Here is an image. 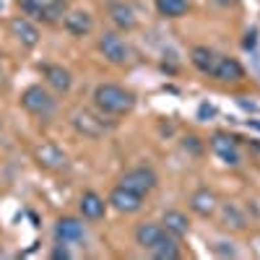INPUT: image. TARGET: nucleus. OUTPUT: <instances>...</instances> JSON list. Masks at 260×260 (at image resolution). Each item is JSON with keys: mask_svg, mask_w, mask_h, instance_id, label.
Wrapping results in <instances>:
<instances>
[{"mask_svg": "<svg viewBox=\"0 0 260 260\" xmlns=\"http://www.w3.org/2000/svg\"><path fill=\"white\" fill-rule=\"evenodd\" d=\"M216 216H219V224L224 229H232V232H242L247 226V216L245 211L237 206V203H219V211H216Z\"/></svg>", "mask_w": 260, "mask_h": 260, "instance_id": "18", "label": "nucleus"}, {"mask_svg": "<svg viewBox=\"0 0 260 260\" xmlns=\"http://www.w3.org/2000/svg\"><path fill=\"white\" fill-rule=\"evenodd\" d=\"M21 16L42 24H57L68 13V0H16Z\"/></svg>", "mask_w": 260, "mask_h": 260, "instance_id": "2", "label": "nucleus"}, {"mask_svg": "<svg viewBox=\"0 0 260 260\" xmlns=\"http://www.w3.org/2000/svg\"><path fill=\"white\" fill-rule=\"evenodd\" d=\"M62 26L73 37H86L94 29V18H91L89 11H68L62 16Z\"/></svg>", "mask_w": 260, "mask_h": 260, "instance_id": "17", "label": "nucleus"}, {"mask_svg": "<svg viewBox=\"0 0 260 260\" xmlns=\"http://www.w3.org/2000/svg\"><path fill=\"white\" fill-rule=\"evenodd\" d=\"M216 60H219V55H216L211 47H206V45H198V47L190 50V62H192V68L198 71V73H203V76H211V73H213Z\"/></svg>", "mask_w": 260, "mask_h": 260, "instance_id": "21", "label": "nucleus"}, {"mask_svg": "<svg viewBox=\"0 0 260 260\" xmlns=\"http://www.w3.org/2000/svg\"><path fill=\"white\" fill-rule=\"evenodd\" d=\"M164 234H167V229H164L161 224H156V221H143V224L136 226V245L148 252L154 245H159V240H161Z\"/></svg>", "mask_w": 260, "mask_h": 260, "instance_id": "20", "label": "nucleus"}, {"mask_svg": "<svg viewBox=\"0 0 260 260\" xmlns=\"http://www.w3.org/2000/svg\"><path fill=\"white\" fill-rule=\"evenodd\" d=\"M172 237H177V240H182V237L190 234V219L185 211H177V208H169L161 213V221H159Z\"/></svg>", "mask_w": 260, "mask_h": 260, "instance_id": "19", "label": "nucleus"}, {"mask_svg": "<svg viewBox=\"0 0 260 260\" xmlns=\"http://www.w3.org/2000/svg\"><path fill=\"white\" fill-rule=\"evenodd\" d=\"M78 211L86 221H102L104 213H107V201L96 190H86L78 198Z\"/></svg>", "mask_w": 260, "mask_h": 260, "instance_id": "14", "label": "nucleus"}, {"mask_svg": "<svg viewBox=\"0 0 260 260\" xmlns=\"http://www.w3.org/2000/svg\"><path fill=\"white\" fill-rule=\"evenodd\" d=\"M154 8L161 18H182L190 11V0H154Z\"/></svg>", "mask_w": 260, "mask_h": 260, "instance_id": "23", "label": "nucleus"}, {"mask_svg": "<svg viewBox=\"0 0 260 260\" xmlns=\"http://www.w3.org/2000/svg\"><path fill=\"white\" fill-rule=\"evenodd\" d=\"M96 47H99V52L104 55V60L112 62V65H125L127 57H130L127 42H125L117 31H102L99 39H96Z\"/></svg>", "mask_w": 260, "mask_h": 260, "instance_id": "6", "label": "nucleus"}, {"mask_svg": "<svg viewBox=\"0 0 260 260\" xmlns=\"http://www.w3.org/2000/svg\"><path fill=\"white\" fill-rule=\"evenodd\" d=\"M148 255L156 257V260H177L180 257V240L167 232L161 240H159V245H154V247L148 250Z\"/></svg>", "mask_w": 260, "mask_h": 260, "instance_id": "22", "label": "nucleus"}, {"mask_svg": "<svg viewBox=\"0 0 260 260\" xmlns=\"http://www.w3.org/2000/svg\"><path fill=\"white\" fill-rule=\"evenodd\" d=\"M86 237V229L78 219H73V216H62V219H57L55 224V240L62 242V245H76L81 242Z\"/></svg>", "mask_w": 260, "mask_h": 260, "instance_id": "15", "label": "nucleus"}, {"mask_svg": "<svg viewBox=\"0 0 260 260\" xmlns=\"http://www.w3.org/2000/svg\"><path fill=\"white\" fill-rule=\"evenodd\" d=\"M71 125H73V130L78 136L91 138V141L107 136V133H110V127H112L110 122L104 120L102 112H94V110H76L71 115Z\"/></svg>", "mask_w": 260, "mask_h": 260, "instance_id": "4", "label": "nucleus"}, {"mask_svg": "<svg viewBox=\"0 0 260 260\" xmlns=\"http://www.w3.org/2000/svg\"><path fill=\"white\" fill-rule=\"evenodd\" d=\"M211 78L221 81V83H237V81H242V78H245V68H242V65L237 62L234 57H224V55H219V60H216V65H213Z\"/></svg>", "mask_w": 260, "mask_h": 260, "instance_id": "16", "label": "nucleus"}, {"mask_svg": "<svg viewBox=\"0 0 260 260\" xmlns=\"http://www.w3.org/2000/svg\"><path fill=\"white\" fill-rule=\"evenodd\" d=\"M117 185H122V187H127V190H133V192H138V195H146L148 192H154L156 190V185H159V175L151 167H133V169H127L125 175L120 177V182Z\"/></svg>", "mask_w": 260, "mask_h": 260, "instance_id": "5", "label": "nucleus"}, {"mask_svg": "<svg viewBox=\"0 0 260 260\" xmlns=\"http://www.w3.org/2000/svg\"><path fill=\"white\" fill-rule=\"evenodd\" d=\"M21 107H24L29 115H34L39 120H47L57 110V99L52 96V91L47 89V86L31 83V86H26V89L21 91Z\"/></svg>", "mask_w": 260, "mask_h": 260, "instance_id": "3", "label": "nucleus"}, {"mask_svg": "<svg viewBox=\"0 0 260 260\" xmlns=\"http://www.w3.org/2000/svg\"><path fill=\"white\" fill-rule=\"evenodd\" d=\"M219 195H216L211 187H198L190 192L187 198V206L195 216H201V219H211V216H216V211H219Z\"/></svg>", "mask_w": 260, "mask_h": 260, "instance_id": "8", "label": "nucleus"}, {"mask_svg": "<svg viewBox=\"0 0 260 260\" xmlns=\"http://www.w3.org/2000/svg\"><path fill=\"white\" fill-rule=\"evenodd\" d=\"M94 107L104 117H125L136 110V94L120 83H99L94 89Z\"/></svg>", "mask_w": 260, "mask_h": 260, "instance_id": "1", "label": "nucleus"}, {"mask_svg": "<svg viewBox=\"0 0 260 260\" xmlns=\"http://www.w3.org/2000/svg\"><path fill=\"white\" fill-rule=\"evenodd\" d=\"M8 29H11V37L16 39V42H21L24 47H37L39 45V29H37V24L31 18H26V16H13L11 21H8Z\"/></svg>", "mask_w": 260, "mask_h": 260, "instance_id": "11", "label": "nucleus"}, {"mask_svg": "<svg viewBox=\"0 0 260 260\" xmlns=\"http://www.w3.org/2000/svg\"><path fill=\"white\" fill-rule=\"evenodd\" d=\"M34 161L47 169V172H62L68 169V156H65V151L55 143H42L34 148Z\"/></svg>", "mask_w": 260, "mask_h": 260, "instance_id": "10", "label": "nucleus"}, {"mask_svg": "<svg viewBox=\"0 0 260 260\" xmlns=\"http://www.w3.org/2000/svg\"><path fill=\"white\" fill-rule=\"evenodd\" d=\"M50 257H55V260H71V257H73V252L68 250V245H62V242H57V245L52 247Z\"/></svg>", "mask_w": 260, "mask_h": 260, "instance_id": "24", "label": "nucleus"}, {"mask_svg": "<svg viewBox=\"0 0 260 260\" xmlns=\"http://www.w3.org/2000/svg\"><path fill=\"white\" fill-rule=\"evenodd\" d=\"M107 206H112L117 213L130 216V213H138V211L143 208V195L127 190V187H122V185H115L112 192H110V198H107Z\"/></svg>", "mask_w": 260, "mask_h": 260, "instance_id": "9", "label": "nucleus"}, {"mask_svg": "<svg viewBox=\"0 0 260 260\" xmlns=\"http://www.w3.org/2000/svg\"><path fill=\"white\" fill-rule=\"evenodd\" d=\"M208 146H211V151H213V156L219 159L221 164H226V167H240V164H242V151H240V146H237V141H234L232 136L216 133Z\"/></svg>", "mask_w": 260, "mask_h": 260, "instance_id": "7", "label": "nucleus"}, {"mask_svg": "<svg viewBox=\"0 0 260 260\" xmlns=\"http://www.w3.org/2000/svg\"><path fill=\"white\" fill-rule=\"evenodd\" d=\"M107 16H110V21L120 31H133L138 26L136 11L130 8L125 0H110V3H107Z\"/></svg>", "mask_w": 260, "mask_h": 260, "instance_id": "13", "label": "nucleus"}, {"mask_svg": "<svg viewBox=\"0 0 260 260\" xmlns=\"http://www.w3.org/2000/svg\"><path fill=\"white\" fill-rule=\"evenodd\" d=\"M39 71H42V78H45V83L50 86L52 91H57V94H68L71 91L73 76H71V71H65L62 65L45 62V65H39Z\"/></svg>", "mask_w": 260, "mask_h": 260, "instance_id": "12", "label": "nucleus"}]
</instances>
